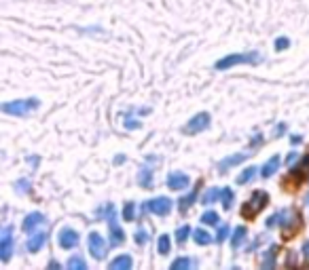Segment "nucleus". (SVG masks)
Listing matches in <instances>:
<instances>
[{
  "label": "nucleus",
  "mask_w": 309,
  "mask_h": 270,
  "mask_svg": "<svg viewBox=\"0 0 309 270\" xmlns=\"http://www.w3.org/2000/svg\"><path fill=\"white\" fill-rule=\"evenodd\" d=\"M13 254V237H11V226H5L3 230V239H0V258L7 262Z\"/></svg>",
  "instance_id": "9"
},
{
  "label": "nucleus",
  "mask_w": 309,
  "mask_h": 270,
  "mask_svg": "<svg viewBox=\"0 0 309 270\" xmlns=\"http://www.w3.org/2000/svg\"><path fill=\"white\" fill-rule=\"evenodd\" d=\"M68 268H70V270H85V268H87V262H85L83 258H79V256H74V258H70V260H68Z\"/></svg>",
  "instance_id": "24"
},
{
  "label": "nucleus",
  "mask_w": 309,
  "mask_h": 270,
  "mask_svg": "<svg viewBox=\"0 0 309 270\" xmlns=\"http://www.w3.org/2000/svg\"><path fill=\"white\" fill-rule=\"evenodd\" d=\"M307 177H309V154L301 160L297 167H293V171H290L288 177L282 179V186H284V190H288V188H290V190H297L299 186L305 184Z\"/></svg>",
  "instance_id": "2"
},
{
  "label": "nucleus",
  "mask_w": 309,
  "mask_h": 270,
  "mask_svg": "<svg viewBox=\"0 0 309 270\" xmlns=\"http://www.w3.org/2000/svg\"><path fill=\"white\" fill-rule=\"evenodd\" d=\"M123 241H125V232L117 226L114 215H110V243L112 245H123Z\"/></svg>",
  "instance_id": "11"
},
{
  "label": "nucleus",
  "mask_w": 309,
  "mask_h": 270,
  "mask_svg": "<svg viewBox=\"0 0 309 270\" xmlns=\"http://www.w3.org/2000/svg\"><path fill=\"white\" fill-rule=\"evenodd\" d=\"M199 184H201V182H199ZM199 184H197V186H199ZM197 186L193 188V192L188 194V196H182V199H180V211H186L188 207L193 205V201H195V196H197Z\"/></svg>",
  "instance_id": "21"
},
{
  "label": "nucleus",
  "mask_w": 309,
  "mask_h": 270,
  "mask_svg": "<svg viewBox=\"0 0 309 270\" xmlns=\"http://www.w3.org/2000/svg\"><path fill=\"white\" fill-rule=\"evenodd\" d=\"M220 201H222V207H225V209H231V205H233V190L231 188H222L220 190Z\"/></svg>",
  "instance_id": "18"
},
{
  "label": "nucleus",
  "mask_w": 309,
  "mask_h": 270,
  "mask_svg": "<svg viewBox=\"0 0 309 270\" xmlns=\"http://www.w3.org/2000/svg\"><path fill=\"white\" fill-rule=\"evenodd\" d=\"M47 243V235H45V232H41V235H34L30 241H28V251H30V254H36V251H41L43 249V245Z\"/></svg>",
  "instance_id": "14"
},
{
  "label": "nucleus",
  "mask_w": 309,
  "mask_h": 270,
  "mask_svg": "<svg viewBox=\"0 0 309 270\" xmlns=\"http://www.w3.org/2000/svg\"><path fill=\"white\" fill-rule=\"evenodd\" d=\"M280 167V156H271V160H267V163H265V167H263V177H269L273 171H276Z\"/></svg>",
  "instance_id": "17"
},
{
  "label": "nucleus",
  "mask_w": 309,
  "mask_h": 270,
  "mask_svg": "<svg viewBox=\"0 0 309 270\" xmlns=\"http://www.w3.org/2000/svg\"><path fill=\"white\" fill-rule=\"evenodd\" d=\"M125 124H127L129 129H138V127H140V122H138V120H136V122H133V120H127Z\"/></svg>",
  "instance_id": "35"
},
{
  "label": "nucleus",
  "mask_w": 309,
  "mask_h": 270,
  "mask_svg": "<svg viewBox=\"0 0 309 270\" xmlns=\"http://www.w3.org/2000/svg\"><path fill=\"white\" fill-rule=\"evenodd\" d=\"M193 239H195L197 245H210V243H212V237H210L205 230H195V232H193Z\"/></svg>",
  "instance_id": "20"
},
{
  "label": "nucleus",
  "mask_w": 309,
  "mask_h": 270,
  "mask_svg": "<svg viewBox=\"0 0 309 270\" xmlns=\"http://www.w3.org/2000/svg\"><path fill=\"white\" fill-rule=\"evenodd\" d=\"M246 158H248V152H244V154H233V156H229V158H225V160H222V163L218 165V169H220V171H227V169H231L233 165L244 163Z\"/></svg>",
  "instance_id": "13"
},
{
  "label": "nucleus",
  "mask_w": 309,
  "mask_h": 270,
  "mask_svg": "<svg viewBox=\"0 0 309 270\" xmlns=\"http://www.w3.org/2000/svg\"><path fill=\"white\" fill-rule=\"evenodd\" d=\"M188 235H191V228H188V226H180V228L176 230V241H178V243H184V241L188 239Z\"/></svg>",
  "instance_id": "26"
},
{
  "label": "nucleus",
  "mask_w": 309,
  "mask_h": 270,
  "mask_svg": "<svg viewBox=\"0 0 309 270\" xmlns=\"http://www.w3.org/2000/svg\"><path fill=\"white\" fill-rule=\"evenodd\" d=\"M246 235H248V230H246L244 226L235 228L233 239H231V247H233V249H239V247H242V245H244V241H246Z\"/></svg>",
  "instance_id": "15"
},
{
  "label": "nucleus",
  "mask_w": 309,
  "mask_h": 270,
  "mask_svg": "<svg viewBox=\"0 0 309 270\" xmlns=\"http://www.w3.org/2000/svg\"><path fill=\"white\" fill-rule=\"evenodd\" d=\"M38 108V99H20V101H9L3 106V110L7 114H13V116H26L28 112L36 110Z\"/></svg>",
  "instance_id": "4"
},
{
  "label": "nucleus",
  "mask_w": 309,
  "mask_h": 270,
  "mask_svg": "<svg viewBox=\"0 0 309 270\" xmlns=\"http://www.w3.org/2000/svg\"><path fill=\"white\" fill-rule=\"evenodd\" d=\"M17 188L22 192H28V179H20V182H17Z\"/></svg>",
  "instance_id": "34"
},
{
  "label": "nucleus",
  "mask_w": 309,
  "mask_h": 270,
  "mask_svg": "<svg viewBox=\"0 0 309 270\" xmlns=\"http://www.w3.org/2000/svg\"><path fill=\"white\" fill-rule=\"evenodd\" d=\"M261 61V55L259 53H233V55H227L225 59H220L216 64V70H229L233 66H239V64H259Z\"/></svg>",
  "instance_id": "3"
},
{
  "label": "nucleus",
  "mask_w": 309,
  "mask_h": 270,
  "mask_svg": "<svg viewBox=\"0 0 309 270\" xmlns=\"http://www.w3.org/2000/svg\"><path fill=\"white\" fill-rule=\"evenodd\" d=\"M267 203H269V194L265 190H256L250 199L242 205V211H239V213H242L244 220H254L256 215L267 207Z\"/></svg>",
  "instance_id": "1"
},
{
  "label": "nucleus",
  "mask_w": 309,
  "mask_h": 270,
  "mask_svg": "<svg viewBox=\"0 0 309 270\" xmlns=\"http://www.w3.org/2000/svg\"><path fill=\"white\" fill-rule=\"evenodd\" d=\"M45 222V215L43 213H30L28 215V218L24 220V224H22V228L26 230V232H32L34 228H36V226H41Z\"/></svg>",
  "instance_id": "12"
},
{
  "label": "nucleus",
  "mask_w": 309,
  "mask_h": 270,
  "mask_svg": "<svg viewBox=\"0 0 309 270\" xmlns=\"http://www.w3.org/2000/svg\"><path fill=\"white\" fill-rule=\"evenodd\" d=\"M123 220L125 222L133 220V203H125V207H123Z\"/></svg>",
  "instance_id": "28"
},
{
  "label": "nucleus",
  "mask_w": 309,
  "mask_h": 270,
  "mask_svg": "<svg viewBox=\"0 0 309 270\" xmlns=\"http://www.w3.org/2000/svg\"><path fill=\"white\" fill-rule=\"evenodd\" d=\"M256 175V167H248V169H244L242 171V175L237 177V184H246V182H250V179Z\"/></svg>",
  "instance_id": "25"
},
{
  "label": "nucleus",
  "mask_w": 309,
  "mask_h": 270,
  "mask_svg": "<svg viewBox=\"0 0 309 270\" xmlns=\"http://www.w3.org/2000/svg\"><path fill=\"white\" fill-rule=\"evenodd\" d=\"M208 124H210V114H208V112H199V114H195L191 120H188V124L184 127V131H186L188 135H195V133H199V131H203V129H208Z\"/></svg>",
  "instance_id": "5"
},
{
  "label": "nucleus",
  "mask_w": 309,
  "mask_h": 270,
  "mask_svg": "<svg viewBox=\"0 0 309 270\" xmlns=\"http://www.w3.org/2000/svg\"><path fill=\"white\" fill-rule=\"evenodd\" d=\"M146 241H148V235H146L144 230H140V232H136V243H138V245H144Z\"/></svg>",
  "instance_id": "32"
},
{
  "label": "nucleus",
  "mask_w": 309,
  "mask_h": 270,
  "mask_svg": "<svg viewBox=\"0 0 309 270\" xmlns=\"http://www.w3.org/2000/svg\"><path fill=\"white\" fill-rule=\"evenodd\" d=\"M188 266H191V260H188V258H180V260H176L174 264H171V268H174V270H178V268H188Z\"/></svg>",
  "instance_id": "30"
},
{
  "label": "nucleus",
  "mask_w": 309,
  "mask_h": 270,
  "mask_svg": "<svg viewBox=\"0 0 309 270\" xmlns=\"http://www.w3.org/2000/svg\"><path fill=\"white\" fill-rule=\"evenodd\" d=\"M273 262H276V247L267 251V256H265V262H263V266H269V264H273Z\"/></svg>",
  "instance_id": "31"
},
{
  "label": "nucleus",
  "mask_w": 309,
  "mask_h": 270,
  "mask_svg": "<svg viewBox=\"0 0 309 270\" xmlns=\"http://www.w3.org/2000/svg\"><path fill=\"white\" fill-rule=\"evenodd\" d=\"M89 254L95 260H102L106 256V243H104V239H102V235H98V232H91V235H89Z\"/></svg>",
  "instance_id": "6"
},
{
  "label": "nucleus",
  "mask_w": 309,
  "mask_h": 270,
  "mask_svg": "<svg viewBox=\"0 0 309 270\" xmlns=\"http://www.w3.org/2000/svg\"><path fill=\"white\" fill-rule=\"evenodd\" d=\"M295 158H297V154H295V152H290V154L286 156V163H293V160H295Z\"/></svg>",
  "instance_id": "36"
},
{
  "label": "nucleus",
  "mask_w": 309,
  "mask_h": 270,
  "mask_svg": "<svg viewBox=\"0 0 309 270\" xmlns=\"http://www.w3.org/2000/svg\"><path fill=\"white\" fill-rule=\"evenodd\" d=\"M148 211L150 213H154V215H167L169 213V209H171V201L169 199H165V196H157V199H152V201H148Z\"/></svg>",
  "instance_id": "8"
},
{
  "label": "nucleus",
  "mask_w": 309,
  "mask_h": 270,
  "mask_svg": "<svg viewBox=\"0 0 309 270\" xmlns=\"http://www.w3.org/2000/svg\"><path fill=\"white\" fill-rule=\"evenodd\" d=\"M201 222L208 224V226H214V224H218V215H216L214 211H208V213L201 215Z\"/></svg>",
  "instance_id": "27"
},
{
  "label": "nucleus",
  "mask_w": 309,
  "mask_h": 270,
  "mask_svg": "<svg viewBox=\"0 0 309 270\" xmlns=\"http://www.w3.org/2000/svg\"><path fill=\"white\" fill-rule=\"evenodd\" d=\"M138 182L142 188H150L152 186V171L150 169H142L140 175H138Z\"/></svg>",
  "instance_id": "19"
},
{
  "label": "nucleus",
  "mask_w": 309,
  "mask_h": 270,
  "mask_svg": "<svg viewBox=\"0 0 309 270\" xmlns=\"http://www.w3.org/2000/svg\"><path fill=\"white\" fill-rule=\"evenodd\" d=\"M227 237H229V226H220L218 228V235H216V241L222 243V241H227Z\"/></svg>",
  "instance_id": "29"
},
{
  "label": "nucleus",
  "mask_w": 309,
  "mask_h": 270,
  "mask_svg": "<svg viewBox=\"0 0 309 270\" xmlns=\"http://www.w3.org/2000/svg\"><path fill=\"white\" fill-rule=\"evenodd\" d=\"M216 196H220V190H218V188H210L208 192L203 194V199H201V203H203V205H212V203L216 201Z\"/></svg>",
  "instance_id": "23"
},
{
  "label": "nucleus",
  "mask_w": 309,
  "mask_h": 270,
  "mask_svg": "<svg viewBox=\"0 0 309 270\" xmlns=\"http://www.w3.org/2000/svg\"><path fill=\"white\" fill-rule=\"evenodd\" d=\"M131 264H133L131 256H121V258H117V260L110 262V268H112V270H129Z\"/></svg>",
  "instance_id": "16"
},
{
  "label": "nucleus",
  "mask_w": 309,
  "mask_h": 270,
  "mask_svg": "<svg viewBox=\"0 0 309 270\" xmlns=\"http://www.w3.org/2000/svg\"><path fill=\"white\" fill-rule=\"evenodd\" d=\"M57 243L64 249H74L79 245V235L72 228H62L60 230V237H57Z\"/></svg>",
  "instance_id": "7"
},
{
  "label": "nucleus",
  "mask_w": 309,
  "mask_h": 270,
  "mask_svg": "<svg viewBox=\"0 0 309 270\" xmlns=\"http://www.w3.org/2000/svg\"><path fill=\"white\" fill-rule=\"evenodd\" d=\"M286 47H290V40H288V38H278V40H276V49H278V51H282V49H286Z\"/></svg>",
  "instance_id": "33"
},
{
  "label": "nucleus",
  "mask_w": 309,
  "mask_h": 270,
  "mask_svg": "<svg viewBox=\"0 0 309 270\" xmlns=\"http://www.w3.org/2000/svg\"><path fill=\"white\" fill-rule=\"evenodd\" d=\"M157 249H159V254H161V256H167V254H169V249H171V241H169V237H167V235H161V237H159V245H157Z\"/></svg>",
  "instance_id": "22"
},
{
  "label": "nucleus",
  "mask_w": 309,
  "mask_h": 270,
  "mask_svg": "<svg viewBox=\"0 0 309 270\" xmlns=\"http://www.w3.org/2000/svg\"><path fill=\"white\" fill-rule=\"evenodd\" d=\"M303 254H305V258H309V241L303 245Z\"/></svg>",
  "instance_id": "37"
},
{
  "label": "nucleus",
  "mask_w": 309,
  "mask_h": 270,
  "mask_svg": "<svg viewBox=\"0 0 309 270\" xmlns=\"http://www.w3.org/2000/svg\"><path fill=\"white\" fill-rule=\"evenodd\" d=\"M188 182H191V179H188V175H186V173H180V171L167 175V186H169L171 190H182V188L188 186Z\"/></svg>",
  "instance_id": "10"
},
{
  "label": "nucleus",
  "mask_w": 309,
  "mask_h": 270,
  "mask_svg": "<svg viewBox=\"0 0 309 270\" xmlns=\"http://www.w3.org/2000/svg\"><path fill=\"white\" fill-rule=\"evenodd\" d=\"M307 207H309V196H307Z\"/></svg>",
  "instance_id": "38"
}]
</instances>
